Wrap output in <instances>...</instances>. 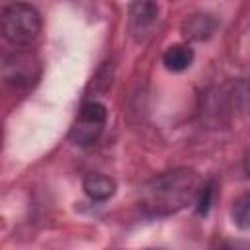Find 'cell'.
Instances as JSON below:
<instances>
[{"instance_id": "1", "label": "cell", "mask_w": 250, "mask_h": 250, "mask_svg": "<svg viewBox=\"0 0 250 250\" xmlns=\"http://www.w3.org/2000/svg\"><path fill=\"white\" fill-rule=\"evenodd\" d=\"M201 180L191 168H174L150 178L141 188V205L148 215L166 217L197 197Z\"/></svg>"}, {"instance_id": "2", "label": "cell", "mask_w": 250, "mask_h": 250, "mask_svg": "<svg viewBox=\"0 0 250 250\" xmlns=\"http://www.w3.org/2000/svg\"><path fill=\"white\" fill-rule=\"evenodd\" d=\"M41 33V14L29 2H12L2 10V35L16 47L33 43Z\"/></svg>"}, {"instance_id": "3", "label": "cell", "mask_w": 250, "mask_h": 250, "mask_svg": "<svg viewBox=\"0 0 250 250\" xmlns=\"http://www.w3.org/2000/svg\"><path fill=\"white\" fill-rule=\"evenodd\" d=\"M105 121H107V107L102 102H96V100L86 102L80 107L78 117L72 123L70 141L78 146L94 145L100 139V135L104 133Z\"/></svg>"}, {"instance_id": "4", "label": "cell", "mask_w": 250, "mask_h": 250, "mask_svg": "<svg viewBox=\"0 0 250 250\" xmlns=\"http://www.w3.org/2000/svg\"><path fill=\"white\" fill-rule=\"evenodd\" d=\"M39 74V62L33 53L29 51H14L4 59L2 64V80L4 86L21 92L31 86V82Z\"/></svg>"}, {"instance_id": "5", "label": "cell", "mask_w": 250, "mask_h": 250, "mask_svg": "<svg viewBox=\"0 0 250 250\" xmlns=\"http://www.w3.org/2000/svg\"><path fill=\"white\" fill-rule=\"evenodd\" d=\"M158 21L156 0H131L129 4V33L137 43H145Z\"/></svg>"}, {"instance_id": "6", "label": "cell", "mask_w": 250, "mask_h": 250, "mask_svg": "<svg viewBox=\"0 0 250 250\" xmlns=\"http://www.w3.org/2000/svg\"><path fill=\"white\" fill-rule=\"evenodd\" d=\"M217 25L219 21L211 14H191L182 21L180 31L188 41H207L209 37H213Z\"/></svg>"}, {"instance_id": "7", "label": "cell", "mask_w": 250, "mask_h": 250, "mask_svg": "<svg viewBox=\"0 0 250 250\" xmlns=\"http://www.w3.org/2000/svg\"><path fill=\"white\" fill-rule=\"evenodd\" d=\"M82 189L84 193L92 199V201H105L109 199L115 189H117V184L111 176L107 174H102V172H88L82 180Z\"/></svg>"}, {"instance_id": "8", "label": "cell", "mask_w": 250, "mask_h": 250, "mask_svg": "<svg viewBox=\"0 0 250 250\" xmlns=\"http://www.w3.org/2000/svg\"><path fill=\"white\" fill-rule=\"evenodd\" d=\"M193 57H195V53L188 43H174L164 51L162 62H164L166 70H170V72H184L191 66Z\"/></svg>"}, {"instance_id": "9", "label": "cell", "mask_w": 250, "mask_h": 250, "mask_svg": "<svg viewBox=\"0 0 250 250\" xmlns=\"http://www.w3.org/2000/svg\"><path fill=\"white\" fill-rule=\"evenodd\" d=\"M227 104L219 92H205V98H201V121L207 123V127H219L225 123Z\"/></svg>"}, {"instance_id": "10", "label": "cell", "mask_w": 250, "mask_h": 250, "mask_svg": "<svg viewBox=\"0 0 250 250\" xmlns=\"http://www.w3.org/2000/svg\"><path fill=\"white\" fill-rule=\"evenodd\" d=\"M229 104L242 113H250V76H242L232 84L229 92Z\"/></svg>"}, {"instance_id": "11", "label": "cell", "mask_w": 250, "mask_h": 250, "mask_svg": "<svg viewBox=\"0 0 250 250\" xmlns=\"http://www.w3.org/2000/svg\"><path fill=\"white\" fill-rule=\"evenodd\" d=\"M230 219L240 230H250V191L240 193L232 201Z\"/></svg>"}, {"instance_id": "12", "label": "cell", "mask_w": 250, "mask_h": 250, "mask_svg": "<svg viewBox=\"0 0 250 250\" xmlns=\"http://www.w3.org/2000/svg\"><path fill=\"white\" fill-rule=\"evenodd\" d=\"M215 197H217V182L209 180V182L201 184V188L197 191V197H195V211H197V215L205 217L211 211V207L215 203Z\"/></svg>"}, {"instance_id": "13", "label": "cell", "mask_w": 250, "mask_h": 250, "mask_svg": "<svg viewBox=\"0 0 250 250\" xmlns=\"http://www.w3.org/2000/svg\"><path fill=\"white\" fill-rule=\"evenodd\" d=\"M244 172H246V176L250 178V148L244 152Z\"/></svg>"}]
</instances>
